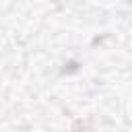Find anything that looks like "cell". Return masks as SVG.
Here are the masks:
<instances>
[{
	"mask_svg": "<svg viewBox=\"0 0 132 132\" xmlns=\"http://www.w3.org/2000/svg\"><path fill=\"white\" fill-rule=\"evenodd\" d=\"M72 132H93V118H78V120H74Z\"/></svg>",
	"mask_w": 132,
	"mask_h": 132,
	"instance_id": "cell-1",
	"label": "cell"
}]
</instances>
